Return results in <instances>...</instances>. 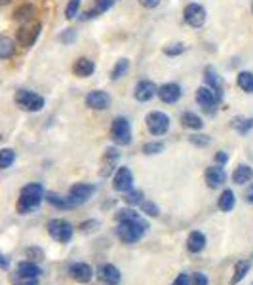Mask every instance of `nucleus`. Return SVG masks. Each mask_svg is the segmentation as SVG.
<instances>
[{"label": "nucleus", "mask_w": 253, "mask_h": 285, "mask_svg": "<svg viewBox=\"0 0 253 285\" xmlns=\"http://www.w3.org/2000/svg\"><path fill=\"white\" fill-rule=\"evenodd\" d=\"M183 15H185L186 23L191 27H194V29H198V27H202L206 23V10H204V6H200V4H188L185 8Z\"/></svg>", "instance_id": "obj_11"}, {"label": "nucleus", "mask_w": 253, "mask_h": 285, "mask_svg": "<svg viewBox=\"0 0 253 285\" xmlns=\"http://www.w3.org/2000/svg\"><path fill=\"white\" fill-rule=\"evenodd\" d=\"M251 285H253V283H251Z\"/></svg>", "instance_id": "obj_50"}, {"label": "nucleus", "mask_w": 253, "mask_h": 285, "mask_svg": "<svg viewBox=\"0 0 253 285\" xmlns=\"http://www.w3.org/2000/svg\"><path fill=\"white\" fill-rule=\"evenodd\" d=\"M164 150V143H146L143 146V152L145 154H158Z\"/></svg>", "instance_id": "obj_39"}, {"label": "nucleus", "mask_w": 253, "mask_h": 285, "mask_svg": "<svg viewBox=\"0 0 253 285\" xmlns=\"http://www.w3.org/2000/svg\"><path fill=\"white\" fill-rule=\"evenodd\" d=\"M185 52V46L183 44H173V46H167L164 48V53L166 55H179V53Z\"/></svg>", "instance_id": "obj_40"}, {"label": "nucleus", "mask_w": 253, "mask_h": 285, "mask_svg": "<svg viewBox=\"0 0 253 285\" xmlns=\"http://www.w3.org/2000/svg\"><path fill=\"white\" fill-rule=\"evenodd\" d=\"M48 234L59 244H69L74 234V228L65 219H52L48 223Z\"/></svg>", "instance_id": "obj_3"}, {"label": "nucleus", "mask_w": 253, "mask_h": 285, "mask_svg": "<svg viewBox=\"0 0 253 285\" xmlns=\"http://www.w3.org/2000/svg\"><path fill=\"white\" fill-rule=\"evenodd\" d=\"M246 200H247V202H249V204H251V206H253V185L249 186V188H247V192H246Z\"/></svg>", "instance_id": "obj_45"}, {"label": "nucleus", "mask_w": 253, "mask_h": 285, "mask_svg": "<svg viewBox=\"0 0 253 285\" xmlns=\"http://www.w3.org/2000/svg\"><path fill=\"white\" fill-rule=\"evenodd\" d=\"M133 186V175L130 171V167L122 166L116 169L113 177V188L116 192H130Z\"/></svg>", "instance_id": "obj_9"}, {"label": "nucleus", "mask_w": 253, "mask_h": 285, "mask_svg": "<svg viewBox=\"0 0 253 285\" xmlns=\"http://www.w3.org/2000/svg\"><path fill=\"white\" fill-rule=\"evenodd\" d=\"M249 266H251L249 265V260H240V262H236V266H234V276H233V279H230V283L236 285L246 278V274L249 272Z\"/></svg>", "instance_id": "obj_25"}, {"label": "nucleus", "mask_w": 253, "mask_h": 285, "mask_svg": "<svg viewBox=\"0 0 253 285\" xmlns=\"http://www.w3.org/2000/svg\"><path fill=\"white\" fill-rule=\"evenodd\" d=\"M233 181L236 185H246L253 181V169L249 166H238L233 173Z\"/></svg>", "instance_id": "obj_22"}, {"label": "nucleus", "mask_w": 253, "mask_h": 285, "mask_svg": "<svg viewBox=\"0 0 253 285\" xmlns=\"http://www.w3.org/2000/svg\"><path fill=\"white\" fill-rule=\"evenodd\" d=\"M33 6H29V4H25V6H21L17 12H15V19L21 21V25L23 23H29V21H33Z\"/></svg>", "instance_id": "obj_31"}, {"label": "nucleus", "mask_w": 253, "mask_h": 285, "mask_svg": "<svg viewBox=\"0 0 253 285\" xmlns=\"http://www.w3.org/2000/svg\"><path fill=\"white\" fill-rule=\"evenodd\" d=\"M69 276L76 283H90L93 278V270L92 266L86 265V262H74V265L69 266Z\"/></svg>", "instance_id": "obj_12"}, {"label": "nucleus", "mask_w": 253, "mask_h": 285, "mask_svg": "<svg viewBox=\"0 0 253 285\" xmlns=\"http://www.w3.org/2000/svg\"><path fill=\"white\" fill-rule=\"evenodd\" d=\"M111 137H113V141L116 145H122V146L132 143V126H130L128 118H122V116L114 118L113 127H111Z\"/></svg>", "instance_id": "obj_4"}, {"label": "nucleus", "mask_w": 253, "mask_h": 285, "mask_svg": "<svg viewBox=\"0 0 253 285\" xmlns=\"http://www.w3.org/2000/svg\"><path fill=\"white\" fill-rule=\"evenodd\" d=\"M2 268H4V270L8 268V257H2Z\"/></svg>", "instance_id": "obj_47"}, {"label": "nucleus", "mask_w": 253, "mask_h": 285, "mask_svg": "<svg viewBox=\"0 0 253 285\" xmlns=\"http://www.w3.org/2000/svg\"><path fill=\"white\" fill-rule=\"evenodd\" d=\"M73 71L76 76L86 78V76H92L93 74V71H95V63H93L92 59H88V57H80V59H76V63H74Z\"/></svg>", "instance_id": "obj_20"}, {"label": "nucleus", "mask_w": 253, "mask_h": 285, "mask_svg": "<svg viewBox=\"0 0 253 285\" xmlns=\"http://www.w3.org/2000/svg\"><path fill=\"white\" fill-rule=\"evenodd\" d=\"M86 105L90 108H95V111H105L111 105V97H109V93L95 90V92H90L86 95Z\"/></svg>", "instance_id": "obj_15"}, {"label": "nucleus", "mask_w": 253, "mask_h": 285, "mask_svg": "<svg viewBox=\"0 0 253 285\" xmlns=\"http://www.w3.org/2000/svg\"><path fill=\"white\" fill-rule=\"evenodd\" d=\"M251 10H253V6H251Z\"/></svg>", "instance_id": "obj_49"}, {"label": "nucleus", "mask_w": 253, "mask_h": 285, "mask_svg": "<svg viewBox=\"0 0 253 285\" xmlns=\"http://www.w3.org/2000/svg\"><path fill=\"white\" fill-rule=\"evenodd\" d=\"M10 281L13 285H38V278H29V276H23V274L15 272L10 276Z\"/></svg>", "instance_id": "obj_32"}, {"label": "nucleus", "mask_w": 253, "mask_h": 285, "mask_svg": "<svg viewBox=\"0 0 253 285\" xmlns=\"http://www.w3.org/2000/svg\"><path fill=\"white\" fill-rule=\"evenodd\" d=\"M191 285H207V278L204 274L196 272L193 278H191Z\"/></svg>", "instance_id": "obj_42"}, {"label": "nucleus", "mask_w": 253, "mask_h": 285, "mask_svg": "<svg viewBox=\"0 0 253 285\" xmlns=\"http://www.w3.org/2000/svg\"><path fill=\"white\" fill-rule=\"evenodd\" d=\"M114 0H95V6L86 12V17H95V15H99V13H105L109 8L113 6Z\"/></svg>", "instance_id": "obj_29"}, {"label": "nucleus", "mask_w": 253, "mask_h": 285, "mask_svg": "<svg viewBox=\"0 0 253 285\" xmlns=\"http://www.w3.org/2000/svg\"><path fill=\"white\" fill-rule=\"evenodd\" d=\"M191 143H194V145H207L209 143V139H207V135H191Z\"/></svg>", "instance_id": "obj_43"}, {"label": "nucleus", "mask_w": 253, "mask_h": 285, "mask_svg": "<svg viewBox=\"0 0 253 285\" xmlns=\"http://www.w3.org/2000/svg\"><path fill=\"white\" fill-rule=\"evenodd\" d=\"M97 278L101 279V283L105 285H118L122 279V274L114 265H101L97 270Z\"/></svg>", "instance_id": "obj_14"}, {"label": "nucleus", "mask_w": 253, "mask_h": 285, "mask_svg": "<svg viewBox=\"0 0 253 285\" xmlns=\"http://www.w3.org/2000/svg\"><path fill=\"white\" fill-rule=\"evenodd\" d=\"M139 4L143 8H146V10H153V8H156L160 4V0H139Z\"/></svg>", "instance_id": "obj_44"}, {"label": "nucleus", "mask_w": 253, "mask_h": 285, "mask_svg": "<svg viewBox=\"0 0 253 285\" xmlns=\"http://www.w3.org/2000/svg\"><path fill=\"white\" fill-rule=\"evenodd\" d=\"M44 198H46L44 186L38 185V183H31V185L23 186L19 192V200H17V211L21 215H27V213L34 211Z\"/></svg>", "instance_id": "obj_2"}, {"label": "nucleus", "mask_w": 253, "mask_h": 285, "mask_svg": "<svg viewBox=\"0 0 253 285\" xmlns=\"http://www.w3.org/2000/svg\"><path fill=\"white\" fill-rule=\"evenodd\" d=\"M15 103L23 111H29V113H38V111H42V106H44V99L40 97L38 93L27 92V90L15 92Z\"/></svg>", "instance_id": "obj_5"}, {"label": "nucleus", "mask_w": 253, "mask_h": 285, "mask_svg": "<svg viewBox=\"0 0 253 285\" xmlns=\"http://www.w3.org/2000/svg\"><path fill=\"white\" fill-rule=\"evenodd\" d=\"M146 129L153 135H164L170 129V116L158 111L146 114Z\"/></svg>", "instance_id": "obj_7"}, {"label": "nucleus", "mask_w": 253, "mask_h": 285, "mask_svg": "<svg viewBox=\"0 0 253 285\" xmlns=\"http://www.w3.org/2000/svg\"><path fill=\"white\" fill-rule=\"evenodd\" d=\"M181 124L185 127H191V129H202V126H204V122H202V118H200L198 114L194 113H185L183 116H181Z\"/></svg>", "instance_id": "obj_26"}, {"label": "nucleus", "mask_w": 253, "mask_h": 285, "mask_svg": "<svg viewBox=\"0 0 253 285\" xmlns=\"http://www.w3.org/2000/svg\"><path fill=\"white\" fill-rule=\"evenodd\" d=\"M204 247H206V236L198 230H194V232L188 234V238H186V249L191 253H202L204 251Z\"/></svg>", "instance_id": "obj_19"}, {"label": "nucleus", "mask_w": 253, "mask_h": 285, "mask_svg": "<svg viewBox=\"0 0 253 285\" xmlns=\"http://www.w3.org/2000/svg\"><path fill=\"white\" fill-rule=\"evenodd\" d=\"M17 272L23 274V276H29V278H40L42 270H40V268L34 265V262L27 260V262H21V265L17 266Z\"/></svg>", "instance_id": "obj_27"}, {"label": "nucleus", "mask_w": 253, "mask_h": 285, "mask_svg": "<svg viewBox=\"0 0 253 285\" xmlns=\"http://www.w3.org/2000/svg\"><path fill=\"white\" fill-rule=\"evenodd\" d=\"M226 181V173L221 166H212L206 169V185L209 188H219Z\"/></svg>", "instance_id": "obj_17"}, {"label": "nucleus", "mask_w": 253, "mask_h": 285, "mask_svg": "<svg viewBox=\"0 0 253 285\" xmlns=\"http://www.w3.org/2000/svg\"><path fill=\"white\" fill-rule=\"evenodd\" d=\"M238 86L246 93H253V73L242 71V73L238 74Z\"/></svg>", "instance_id": "obj_28"}, {"label": "nucleus", "mask_w": 253, "mask_h": 285, "mask_svg": "<svg viewBox=\"0 0 253 285\" xmlns=\"http://www.w3.org/2000/svg\"><path fill=\"white\" fill-rule=\"evenodd\" d=\"M8 2H10V0H0V4H8Z\"/></svg>", "instance_id": "obj_48"}, {"label": "nucleus", "mask_w": 253, "mask_h": 285, "mask_svg": "<svg viewBox=\"0 0 253 285\" xmlns=\"http://www.w3.org/2000/svg\"><path fill=\"white\" fill-rule=\"evenodd\" d=\"M204 76H206L207 87H212L213 92L217 93L219 97H223V80L219 78V74L215 73L212 67H206V71H204Z\"/></svg>", "instance_id": "obj_21"}, {"label": "nucleus", "mask_w": 253, "mask_h": 285, "mask_svg": "<svg viewBox=\"0 0 253 285\" xmlns=\"http://www.w3.org/2000/svg\"><path fill=\"white\" fill-rule=\"evenodd\" d=\"M13 160H15V152L12 148H2L0 150V167L2 169H8L13 164Z\"/></svg>", "instance_id": "obj_33"}, {"label": "nucleus", "mask_w": 253, "mask_h": 285, "mask_svg": "<svg viewBox=\"0 0 253 285\" xmlns=\"http://www.w3.org/2000/svg\"><path fill=\"white\" fill-rule=\"evenodd\" d=\"M158 97L164 103H167V105H172V103H177V101L181 99V87L179 84H173V82H170V84H164V86L158 87Z\"/></svg>", "instance_id": "obj_16"}, {"label": "nucleus", "mask_w": 253, "mask_h": 285, "mask_svg": "<svg viewBox=\"0 0 253 285\" xmlns=\"http://www.w3.org/2000/svg\"><path fill=\"white\" fill-rule=\"evenodd\" d=\"M251 126H253V122H249V120L234 118V122H233V127H234V129H236L238 133H247Z\"/></svg>", "instance_id": "obj_36"}, {"label": "nucleus", "mask_w": 253, "mask_h": 285, "mask_svg": "<svg viewBox=\"0 0 253 285\" xmlns=\"http://www.w3.org/2000/svg\"><path fill=\"white\" fill-rule=\"evenodd\" d=\"M196 101H198V105H202L206 108L207 113H212V111H215V106L219 105L221 97L213 92L212 87L204 86V87H198V92H196Z\"/></svg>", "instance_id": "obj_10"}, {"label": "nucleus", "mask_w": 253, "mask_h": 285, "mask_svg": "<svg viewBox=\"0 0 253 285\" xmlns=\"http://www.w3.org/2000/svg\"><path fill=\"white\" fill-rule=\"evenodd\" d=\"M154 95H158V87L154 82L151 80H141L139 84L135 86V92H133V97L141 103H146V101H151Z\"/></svg>", "instance_id": "obj_13"}, {"label": "nucleus", "mask_w": 253, "mask_h": 285, "mask_svg": "<svg viewBox=\"0 0 253 285\" xmlns=\"http://www.w3.org/2000/svg\"><path fill=\"white\" fill-rule=\"evenodd\" d=\"M118 164V150L116 148H107L105 156H103V164H101V177H109L113 169Z\"/></svg>", "instance_id": "obj_18"}, {"label": "nucleus", "mask_w": 253, "mask_h": 285, "mask_svg": "<svg viewBox=\"0 0 253 285\" xmlns=\"http://www.w3.org/2000/svg\"><path fill=\"white\" fill-rule=\"evenodd\" d=\"M46 202L48 204H52L53 207H61V209H71V207H74L69 196L63 198V196H57V194H53V192H46Z\"/></svg>", "instance_id": "obj_24"}, {"label": "nucleus", "mask_w": 253, "mask_h": 285, "mask_svg": "<svg viewBox=\"0 0 253 285\" xmlns=\"http://www.w3.org/2000/svg\"><path fill=\"white\" fill-rule=\"evenodd\" d=\"M217 206H219L221 211H226V213L233 211L234 206H236V198H234L233 190H228V188H226L225 192L219 196V204H217Z\"/></svg>", "instance_id": "obj_23"}, {"label": "nucleus", "mask_w": 253, "mask_h": 285, "mask_svg": "<svg viewBox=\"0 0 253 285\" xmlns=\"http://www.w3.org/2000/svg\"><path fill=\"white\" fill-rule=\"evenodd\" d=\"M128 69H130V61H128V59H120L118 63H116V67L113 69V73H111L113 80L122 78V76L128 73Z\"/></svg>", "instance_id": "obj_34"}, {"label": "nucleus", "mask_w": 253, "mask_h": 285, "mask_svg": "<svg viewBox=\"0 0 253 285\" xmlns=\"http://www.w3.org/2000/svg\"><path fill=\"white\" fill-rule=\"evenodd\" d=\"M114 219L118 221L116 234L124 244H135L139 242L149 230V223L133 209H118Z\"/></svg>", "instance_id": "obj_1"}, {"label": "nucleus", "mask_w": 253, "mask_h": 285, "mask_svg": "<svg viewBox=\"0 0 253 285\" xmlns=\"http://www.w3.org/2000/svg\"><path fill=\"white\" fill-rule=\"evenodd\" d=\"M80 10V0H69V6H67V19H74L76 13Z\"/></svg>", "instance_id": "obj_38"}, {"label": "nucleus", "mask_w": 253, "mask_h": 285, "mask_svg": "<svg viewBox=\"0 0 253 285\" xmlns=\"http://www.w3.org/2000/svg\"><path fill=\"white\" fill-rule=\"evenodd\" d=\"M141 209H143V213L151 215V217H158V215H160L158 206H156V204H153V202H143V204H141Z\"/></svg>", "instance_id": "obj_37"}, {"label": "nucleus", "mask_w": 253, "mask_h": 285, "mask_svg": "<svg viewBox=\"0 0 253 285\" xmlns=\"http://www.w3.org/2000/svg\"><path fill=\"white\" fill-rule=\"evenodd\" d=\"M93 192H95V186L88 185V183H78V185H73L71 190H69V198L73 202V206H82L86 204L88 198H92Z\"/></svg>", "instance_id": "obj_8"}, {"label": "nucleus", "mask_w": 253, "mask_h": 285, "mask_svg": "<svg viewBox=\"0 0 253 285\" xmlns=\"http://www.w3.org/2000/svg\"><path fill=\"white\" fill-rule=\"evenodd\" d=\"M143 190H130L126 196V204L128 206H137V204H143Z\"/></svg>", "instance_id": "obj_35"}, {"label": "nucleus", "mask_w": 253, "mask_h": 285, "mask_svg": "<svg viewBox=\"0 0 253 285\" xmlns=\"http://www.w3.org/2000/svg\"><path fill=\"white\" fill-rule=\"evenodd\" d=\"M15 52V42L12 38H0V57L2 59H8V57H12V53Z\"/></svg>", "instance_id": "obj_30"}, {"label": "nucleus", "mask_w": 253, "mask_h": 285, "mask_svg": "<svg viewBox=\"0 0 253 285\" xmlns=\"http://www.w3.org/2000/svg\"><path fill=\"white\" fill-rule=\"evenodd\" d=\"M226 160H228V156H226L225 152H219V154H217V162H219V164H225Z\"/></svg>", "instance_id": "obj_46"}, {"label": "nucleus", "mask_w": 253, "mask_h": 285, "mask_svg": "<svg viewBox=\"0 0 253 285\" xmlns=\"http://www.w3.org/2000/svg\"><path fill=\"white\" fill-rule=\"evenodd\" d=\"M40 29H42V25H40L38 21L23 23V25L19 27V33H17V42H19L23 48L33 46L34 42H36V38H38Z\"/></svg>", "instance_id": "obj_6"}, {"label": "nucleus", "mask_w": 253, "mask_h": 285, "mask_svg": "<svg viewBox=\"0 0 253 285\" xmlns=\"http://www.w3.org/2000/svg\"><path fill=\"white\" fill-rule=\"evenodd\" d=\"M172 285H191V276H188L186 272H181Z\"/></svg>", "instance_id": "obj_41"}]
</instances>
